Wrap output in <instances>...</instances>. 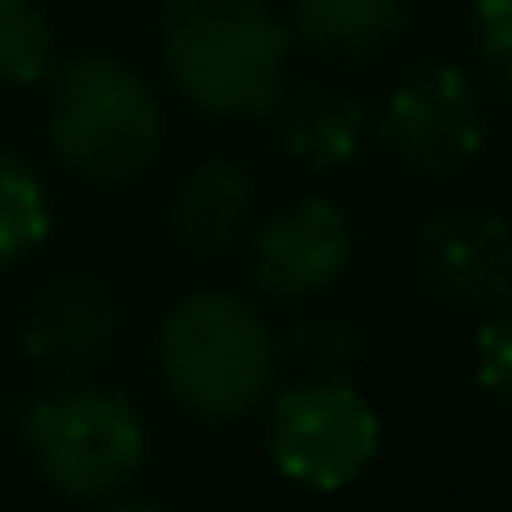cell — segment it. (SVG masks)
<instances>
[{"mask_svg": "<svg viewBox=\"0 0 512 512\" xmlns=\"http://www.w3.org/2000/svg\"><path fill=\"white\" fill-rule=\"evenodd\" d=\"M248 287L259 303H281V309H309L325 292L342 287L353 270L358 232L353 215L325 193H303V199L270 210L265 221L248 232Z\"/></svg>", "mask_w": 512, "mask_h": 512, "instance_id": "52a82bcc", "label": "cell"}, {"mask_svg": "<svg viewBox=\"0 0 512 512\" xmlns=\"http://www.w3.org/2000/svg\"><path fill=\"white\" fill-rule=\"evenodd\" d=\"M419 287L430 303L479 320L501 309L512 298V221L474 204L435 210L419 232Z\"/></svg>", "mask_w": 512, "mask_h": 512, "instance_id": "9c48e42d", "label": "cell"}, {"mask_svg": "<svg viewBox=\"0 0 512 512\" xmlns=\"http://www.w3.org/2000/svg\"><path fill=\"white\" fill-rule=\"evenodd\" d=\"M364 353V325L342 320V314H303L298 325L281 331V358H287V369H298V380H353Z\"/></svg>", "mask_w": 512, "mask_h": 512, "instance_id": "5bb4252c", "label": "cell"}, {"mask_svg": "<svg viewBox=\"0 0 512 512\" xmlns=\"http://www.w3.org/2000/svg\"><path fill=\"white\" fill-rule=\"evenodd\" d=\"M474 12V56L501 94L512 100V0H468Z\"/></svg>", "mask_w": 512, "mask_h": 512, "instance_id": "e0dca14e", "label": "cell"}, {"mask_svg": "<svg viewBox=\"0 0 512 512\" xmlns=\"http://www.w3.org/2000/svg\"><path fill=\"white\" fill-rule=\"evenodd\" d=\"M166 89L204 122H270L292 89L281 0H155Z\"/></svg>", "mask_w": 512, "mask_h": 512, "instance_id": "6da1fadb", "label": "cell"}, {"mask_svg": "<svg viewBox=\"0 0 512 512\" xmlns=\"http://www.w3.org/2000/svg\"><path fill=\"white\" fill-rule=\"evenodd\" d=\"M155 375L188 419L243 424L281 391V331L248 292L193 287L155 325Z\"/></svg>", "mask_w": 512, "mask_h": 512, "instance_id": "7a4b0ae2", "label": "cell"}, {"mask_svg": "<svg viewBox=\"0 0 512 512\" xmlns=\"http://www.w3.org/2000/svg\"><path fill=\"white\" fill-rule=\"evenodd\" d=\"M94 512H166V507L149 501V496H122V501H105V507H94Z\"/></svg>", "mask_w": 512, "mask_h": 512, "instance_id": "ac0fdd59", "label": "cell"}, {"mask_svg": "<svg viewBox=\"0 0 512 512\" xmlns=\"http://www.w3.org/2000/svg\"><path fill=\"white\" fill-rule=\"evenodd\" d=\"M160 221L182 259H221L259 226V177L232 155H204L171 182Z\"/></svg>", "mask_w": 512, "mask_h": 512, "instance_id": "30bf717a", "label": "cell"}, {"mask_svg": "<svg viewBox=\"0 0 512 512\" xmlns=\"http://www.w3.org/2000/svg\"><path fill=\"white\" fill-rule=\"evenodd\" d=\"M474 380H479V391L512 419V298L479 320V331H474Z\"/></svg>", "mask_w": 512, "mask_h": 512, "instance_id": "2e32d148", "label": "cell"}, {"mask_svg": "<svg viewBox=\"0 0 512 512\" xmlns=\"http://www.w3.org/2000/svg\"><path fill=\"white\" fill-rule=\"evenodd\" d=\"M265 452L303 490H342L375 463L380 413L353 380H292L265 408Z\"/></svg>", "mask_w": 512, "mask_h": 512, "instance_id": "8992f818", "label": "cell"}, {"mask_svg": "<svg viewBox=\"0 0 512 512\" xmlns=\"http://www.w3.org/2000/svg\"><path fill=\"white\" fill-rule=\"evenodd\" d=\"M122 342L116 287L94 270H56L17 314V353L50 380H83L111 364Z\"/></svg>", "mask_w": 512, "mask_h": 512, "instance_id": "ba28073f", "label": "cell"}, {"mask_svg": "<svg viewBox=\"0 0 512 512\" xmlns=\"http://www.w3.org/2000/svg\"><path fill=\"white\" fill-rule=\"evenodd\" d=\"M166 100L116 50L61 56L45 83L50 160L83 188H133L166 155Z\"/></svg>", "mask_w": 512, "mask_h": 512, "instance_id": "3957f363", "label": "cell"}, {"mask_svg": "<svg viewBox=\"0 0 512 512\" xmlns=\"http://www.w3.org/2000/svg\"><path fill=\"white\" fill-rule=\"evenodd\" d=\"M375 144L419 182H452L485 155L490 105L463 61L424 56L386 89L375 111Z\"/></svg>", "mask_w": 512, "mask_h": 512, "instance_id": "5b68a950", "label": "cell"}, {"mask_svg": "<svg viewBox=\"0 0 512 512\" xmlns=\"http://www.w3.org/2000/svg\"><path fill=\"white\" fill-rule=\"evenodd\" d=\"M281 17L320 67H369L408 34V0H281Z\"/></svg>", "mask_w": 512, "mask_h": 512, "instance_id": "7c38bea8", "label": "cell"}, {"mask_svg": "<svg viewBox=\"0 0 512 512\" xmlns=\"http://www.w3.org/2000/svg\"><path fill=\"white\" fill-rule=\"evenodd\" d=\"M12 430L50 490L83 507L133 496L149 468V419L100 380H50L12 408Z\"/></svg>", "mask_w": 512, "mask_h": 512, "instance_id": "277c9868", "label": "cell"}, {"mask_svg": "<svg viewBox=\"0 0 512 512\" xmlns=\"http://www.w3.org/2000/svg\"><path fill=\"white\" fill-rule=\"evenodd\" d=\"M265 138L287 166L331 177V171L358 166L364 149L375 144V111L342 83H298L270 111Z\"/></svg>", "mask_w": 512, "mask_h": 512, "instance_id": "8fae6325", "label": "cell"}, {"mask_svg": "<svg viewBox=\"0 0 512 512\" xmlns=\"http://www.w3.org/2000/svg\"><path fill=\"white\" fill-rule=\"evenodd\" d=\"M56 232V199L45 171L17 149H0V276L39 254Z\"/></svg>", "mask_w": 512, "mask_h": 512, "instance_id": "4fadbf2b", "label": "cell"}, {"mask_svg": "<svg viewBox=\"0 0 512 512\" xmlns=\"http://www.w3.org/2000/svg\"><path fill=\"white\" fill-rule=\"evenodd\" d=\"M61 67L45 0H0V89H39Z\"/></svg>", "mask_w": 512, "mask_h": 512, "instance_id": "9a60e30c", "label": "cell"}]
</instances>
